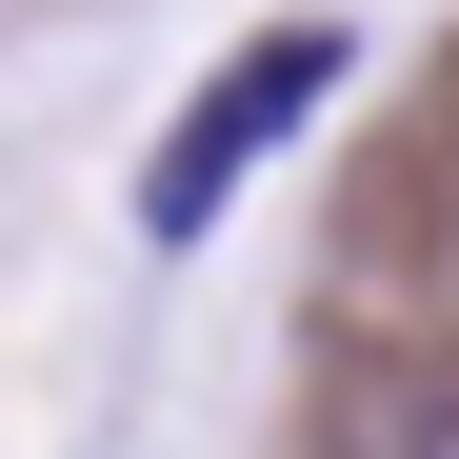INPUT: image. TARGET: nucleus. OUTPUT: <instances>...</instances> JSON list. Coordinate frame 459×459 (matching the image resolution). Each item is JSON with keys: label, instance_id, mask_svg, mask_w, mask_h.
Masks as SVG:
<instances>
[{"label": "nucleus", "instance_id": "1", "mask_svg": "<svg viewBox=\"0 0 459 459\" xmlns=\"http://www.w3.org/2000/svg\"><path fill=\"white\" fill-rule=\"evenodd\" d=\"M340 60H359L340 21H260V40L220 60V81H200L180 120H160V160H140V240H160V260H180V240H220V200H240V180L280 160V140L340 100Z\"/></svg>", "mask_w": 459, "mask_h": 459}, {"label": "nucleus", "instance_id": "2", "mask_svg": "<svg viewBox=\"0 0 459 459\" xmlns=\"http://www.w3.org/2000/svg\"><path fill=\"white\" fill-rule=\"evenodd\" d=\"M340 459H459V379H439V359L359 379V400H340Z\"/></svg>", "mask_w": 459, "mask_h": 459}]
</instances>
